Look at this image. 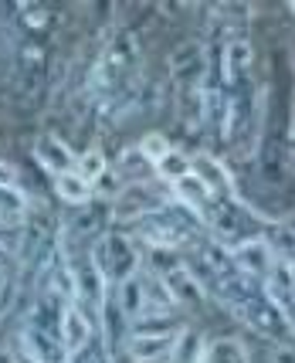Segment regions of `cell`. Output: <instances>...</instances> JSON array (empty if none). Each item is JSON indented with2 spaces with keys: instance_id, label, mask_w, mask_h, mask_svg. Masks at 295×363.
Wrapping results in <instances>:
<instances>
[{
  "instance_id": "1",
  "label": "cell",
  "mask_w": 295,
  "mask_h": 363,
  "mask_svg": "<svg viewBox=\"0 0 295 363\" xmlns=\"http://www.w3.org/2000/svg\"><path fill=\"white\" fill-rule=\"evenodd\" d=\"M140 75V41L133 31L116 34L106 51L95 58L92 75H89V95H92V106H106L112 95L126 89L129 82Z\"/></svg>"
},
{
  "instance_id": "2",
  "label": "cell",
  "mask_w": 295,
  "mask_h": 363,
  "mask_svg": "<svg viewBox=\"0 0 295 363\" xmlns=\"http://www.w3.org/2000/svg\"><path fill=\"white\" fill-rule=\"evenodd\" d=\"M92 258H95V265L102 269L109 289L123 285L126 279H133V275H140L143 272L140 248H136V241H133L129 235H123V231H102L99 241H95Z\"/></svg>"
},
{
  "instance_id": "3",
  "label": "cell",
  "mask_w": 295,
  "mask_h": 363,
  "mask_svg": "<svg viewBox=\"0 0 295 363\" xmlns=\"http://www.w3.org/2000/svg\"><path fill=\"white\" fill-rule=\"evenodd\" d=\"M234 316L241 319L245 326H248L251 333H258V336H265V340H272V343H285L289 336H295L292 323H289V316L282 313L275 302L265 296V289H258L255 296H251Z\"/></svg>"
},
{
  "instance_id": "4",
  "label": "cell",
  "mask_w": 295,
  "mask_h": 363,
  "mask_svg": "<svg viewBox=\"0 0 295 363\" xmlns=\"http://www.w3.org/2000/svg\"><path fill=\"white\" fill-rule=\"evenodd\" d=\"M170 68H173V82H177L180 92H184V89H201L204 75H207V45H201V41H184V45L173 51Z\"/></svg>"
},
{
  "instance_id": "5",
  "label": "cell",
  "mask_w": 295,
  "mask_h": 363,
  "mask_svg": "<svg viewBox=\"0 0 295 363\" xmlns=\"http://www.w3.org/2000/svg\"><path fill=\"white\" fill-rule=\"evenodd\" d=\"M231 258H234V265H238V272L248 275L251 282H258V285H265V279L272 275V265H275V252H272V245L265 241V235L234 245Z\"/></svg>"
},
{
  "instance_id": "6",
  "label": "cell",
  "mask_w": 295,
  "mask_h": 363,
  "mask_svg": "<svg viewBox=\"0 0 295 363\" xmlns=\"http://www.w3.org/2000/svg\"><path fill=\"white\" fill-rule=\"evenodd\" d=\"M190 174L211 190V197H214V201H234L231 167H224V163L214 160L211 153H197V157H190Z\"/></svg>"
},
{
  "instance_id": "7",
  "label": "cell",
  "mask_w": 295,
  "mask_h": 363,
  "mask_svg": "<svg viewBox=\"0 0 295 363\" xmlns=\"http://www.w3.org/2000/svg\"><path fill=\"white\" fill-rule=\"evenodd\" d=\"M14 79H17L21 95H34L41 89V79H45V48L38 45V41H21L17 45Z\"/></svg>"
},
{
  "instance_id": "8",
  "label": "cell",
  "mask_w": 295,
  "mask_h": 363,
  "mask_svg": "<svg viewBox=\"0 0 295 363\" xmlns=\"http://www.w3.org/2000/svg\"><path fill=\"white\" fill-rule=\"evenodd\" d=\"M99 336V330H92V319L85 316L78 306H72L62 319V333H58V347H62L65 360L68 357H78L82 350L92 347V340Z\"/></svg>"
},
{
  "instance_id": "9",
  "label": "cell",
  "mask_w": 295,
  "mask_h": 363,
  "mask_svg": "<svg viewBox=\"0 0 295 363\" xmlns=\"http://www.w3.org/2000/svg\"><path fill=\"white\" fill-rule=\"evenodd\" d=\"M177 340H180V330L167 333V336H136V333H129L123 350L126 357L136 363H160V360H173Z\"/></svg>"
},
{
  "instance_id": "10",
  "label": "cell",
  "mask_w": 295,
  "mask_h": 363,
  "mask_svg": "<svg viewBox=\"0 0 295 363\" xmlns=\"http://www.w3.org/2000/svg\"><path fill=\"white\" fill-rule=\"evenodd\" d=\"M160 282L167 289V296H170L173 306H197L204 302V289L197 285V279L184 269V258H180V265H173L160 275Z\"/></svg>"
},
{
  "instance_id": "11",
  "label": "cell",
  "mask_w": 295,
  "mask_h": 363,
  "mask_svg": "<svg viewBox=\"0 0 295 363\" xmlns=\"http://www.w3.org/2000/svg\"><path fill=\"white\" fill-rule=\"evenodd\" d=\"M34 157H38V163H41L51 177H62V174H72V170H75V153H72V146L62 143L58 136H41L38 146H34Z\"/></svg>"
},
{
  "instance_id": "12",
  "label": "cell",
  "mask_w": 295,
  "mask_h": 363,
  "mask_svg": "<svg viewBox=\"0 0 295 363\" xmlns=\"http://www.w3.org/2000/svg\"><path fill=\"white\" fill-rule=\"evenodd\" d=\"M109 170H112V177L119 180V187H143V184L156 174L153 163L143 157L136 146L123 150V153H119V160H116V167H109Z\"/></svg>"
},
{
  "instance_id": "13",
  "label": "cell",
  "mask_w": 295,
  "mask_h": 363,
  "mask_svg": "<svg viewBox=\"0 0 295 363\" xmlns=\"http://www.w3.org/2000/svg\"><path fill=\"white\" fill-rule=\"evenodd\" d=\"M197 363H248V350H245V343H241V340L221 336V340L204 343Z\"/></svg>"
},
{
  "instance_id": "14",
  "label": "cell",
  "mask_w": 295,
  "mask_h": 363,
  "mask_svg": "<svg viewBox=\"0 0 295 363\" xmlns=\"http://www.w3.org/2000/svg\"><path fill=\"white\" fill-rule=\"evenodd\" d=\"M55 194L62 197L65 204H75V207H85V204H89V201L95 197L92 184H85V180H82L75 170H72V174L55 177Z\"/></svg>"
},
{
  "instance_id": "15",
  "label": "cell",
  "mask_w": 295,
  "mask_h": 363,
  "mask_svg": "<svg viewBox=\"0 0 295 363\" xmlns=\"http://www.w3.org/2000/svg\"><path fill=\"white\" fill-rule=\"evenodd\" d=\"M28 207L31 201L21 187H0V224H24Z\"/></svg>"
},
{
  "instance_id": "16",
  "label": "cell",
  "mask_w": 295,
  "mask_h": 363,
  "mask_svg": "<svg viewBox=\"0 0 295 363\" xmlns=\"http://www.w3.org/2000/svg\"><path fill=\"white\" fill-rule=\"evenodd\" d=\"M177 330H184V326L173 319V313H146L129 323V333H136V336H167Z\"/></svg>"
},
{
  "instance_id": "17",
  "label": "cell",
  "mask_w": 295,
  "mask_h": 363,
  "mask_svg": "<svg viewBox=\"0 0 295 363\" xmlns=\"http://www.w3.org/2000/svg\"><path fill=\"white\" fill-rule=\"evenodd\" d=\"M75 174L82 177L85 184H92V190H95V184L109 174V160H106L102 150H85V153L75 157Z\"/></svg>"
},
{
  "instance_id": "18",
  "label": "cell",
  "mask_w": 295,
  "mask_h": 363,
  "mask_svg": "<svg viewBox=\"0 0 295 363\" xmlns=\"http://www.w3.org/2000/svg\"><path fill=\"white\" fill-rule=\"evenodd\" d=\"M180 116H184L187 129H204V89L180 92Z\"/></svg>"
},
{
  "instance_id": "19",
  "label": "cell",
  "mask_w": 295,
  "mask_h": 363,
  "mask_svg": "<svg viewBox=\"0 0 295 363\" xmlns=\"http://www.w3.org/2000/svg\"><path fill=\"white\" fill-rule=\"evenodd\" d=\"M153 170H156V177H163V180H167V184L173 187L177 180L190 177V157H187V153H180V150H170L167 157L156 163Z\"/></svg>"
},
{
  "instance_id": "20",
  "label": "cell",
  "mask_w": 295,
  "mask_h": 363,
  "mask_svg": "<svg viewBox=\"0 0 295 363\" xmlns=\"http://www.w3.org/2000/svg\"><path fill=\"white\" fill-rule=\"evenodd\" d=\"M136 150H140L143 157L150 160V163H160V160L167 157V153H170L173 146H170V140H167V136H163V133H146V136H143L140 143H136Z\"/></svg>"
},
{
  "instance_id": "21",
  "label": "cell",
  "mask_w": 295,
  "mask_h": 363,
  "mask_svg": "<svg viewBox=\"0 0 295 363\" xmlns=\"http://www.w3.org/2000/svg\"><path fill=\"white\" fill-rule=\"evenodd\" d=\"M17 21H21L28 31H41L48 24V11L38 7V4H31V0H24V4H17Z\"/></svg>"
},
{
  "instance_id": "22",
  "label": "cell",
  "mask_w": 295,
  "mask_h": 363,
  "mask_svg": "<svg viewBox=\"0 0 295 363\" xmlns=\"http://www.w3.org/2000/svg\"><path fill=\"white\" fill-rule=\"evenodd\" d=\"M0 187H17V170L0 160Z\"/></svg>"
},
{
  "instance_id": "23",
  "label": "cell",
  "mask_w": 295,
  "mask_h": 363,
  "mask_svg": "<svg viewBox=\"0 0 295 363\" xmlns=\"http://www.w3.org/2000/svg\"><path fill=\"white\" fill-rule=\"evenodd\" d=\"M272 363H295V350L279 347L275 350V357H272Z\"/></svg>"
},
{
  "instance_id": "24",
  "label": "cell",
  "mask_w": 295,
  "mask_h": 363,
  "mask_svg": "<svg viewBox=\"0 0 295 363\" xmlns=\"http://www.w3.org/2000/svg\"><path fill=\"white\" fill-rule=\"evenodd\" d=\"M289 275H292V299H295V262H289Z\"/></svg>"
},
{
  "instance_id": "25",
  "label": "cell",
  "mask_w": 295,
  "mask_h": 363,
  "mask_svg": "<svg viewBox=\"0 0 295 363\" xmlns=\"http://www.w3.org/2000/svg\"><path fill=\"white\" fill-rule=\"evenodd\" d=\"M0 363H17V360L11 357V353H4V350H0Z\"/></svg>"
},
{
  "instance_id": "26",
  "label": "cell",
  "mask_w": 295,
  "mask_h": 363,
  "mask_svg": "<svg viewBox=\"0 0 295 363\" xmlns=\"http://www.w3.org/2000/svg\"><path fill=\"white\" fill-rule=\"evenodd\" d=\"M292 11H295V0H292Z\"/></svg>"
}]
</instances>
